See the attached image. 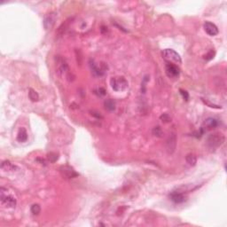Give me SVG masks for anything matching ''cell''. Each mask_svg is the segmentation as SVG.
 <instances>
[{
  "label": "cell",
  "mask_w": 227,
  "mask_h": 227,
  "mask_svg": "<svg viewBox=\"0 0 227 227\" xmlns=\"http://www.w3.org/2000/svg\"><path fill=\"white\" fill-rule=\"evenodd\" d=\"M55 60H56V63H57V72H58L59 76H65L69 82H72L74 80L75 76L70 72V69H69V67L67 65L66 60L64 58H62L61 56H56Z\"/></svg>",
  "instance_id": "1"
},
{
  "label": "cell",
  "mask_w": 227,
  "mask_h": 227,
  "mask_svg": "<svg viewBox=\"0 0 227 227\" xmlns=\"http://www.w3.org/2000/svg\"><path fill=\"white\" fill-rule=\"evenodd\" d=\"M0 200L2 205L5 208H15L17 203L16 199L8 193V190L5 187L0 188Z\"/></svg>",
  "instance_id": "2"
},
{
  "label": "cell",
  "mask_w": 227,
  "mask_h": 227,
  "mask_svg": "<svg viewBox=\"0 0 227 227\" xmlns=\"http://www.w3.org/2000/svg\"><path fill=\"white\" fill-rule=\"evenodd\" d=\"M225 142V137L221 133L210 134L207 138V147L211 150H215Z\"/></svg>",
  "instance_id": "3"
},
{
  "label": "cell",
  "mask_w": 227,
  "mask_h": 227,
  "mask_svg": "<svg viewBox=\"0 0 227 227\" xmlns=\"http://www.w3.org/2000/svg\"><path fill=\"white\" fill-rule=\"evenodd\" d=\"M111 87L115 92H122L128 87V82L123 76L112 77L110 80Z\"/></svg>",
  "instance_id": "4"
},
{
  "label": "cell",
  "mask_w": 227,
  "mask_h": 227,
  "mask_svg": "<svg viewBox=\"0 0 227 227\" xmlns=\"http://www.w3.org/2000/svg\"><path fill=\"white\" fill-rule=\"evenodd\" d=\"M186 193L185 190H182L181 188H178L177 190L173 191L172 193H170L169 197L170 200L173 201L176 204H182L184 202H186L187 200Z\"/></svg>",
  "instance_id": "5"
},
{
  "label": "cell",
  "mask_w": 227,
  "mask_h": 227,
  "mask_svg": "<svg viewBox=\"0 0 227 227\" xmlns=\"http://www.w3.org/2000/svg\"><path fill=\"white\" fill-rule=\"evenodd\" d=\"M161 54H162L163 59L165 60L169 61L170 63H171V61H174V62L178 63V64L182 63V60H181L180 55L172 49H165L162 51Z\"/></svg>",
  "instance_id": "6"
},
{
  "label": "cell",
  "mask_w": 227,
  "mask_h": 227,
  "mask_svg": "<svg viewBox=\"0 0 227 227\" xmlns=\"http://www.w3.org/2000/svg\"><path fill=\"white\" fill-rule=\"evenodd\" d=\"M57 20V14L54 12H51L44 16V27L45 30H50L54 28L55 21Z\"/></svg>",
  "instance_id": "7"
},
{
  "label": "cell",
  "mask_w": 227,
  "mask_h": 227,
  "mask_svg": "<svg viewBox=\"0 0 227 227\" xmlns=\"http://www.w3.org/2000/svg\"><path fill=\"white\" fill-rule=\"evenodd\" d=\"M165 73L170 78L176 79L180 75V70L177 67V66L174 65L172 63H167L165 66Z\"/></svg>",
  "instance_id": "8"
},
{
  "label": "cell",
  "mask_w": 227,
  "mask_h": 227,
  "mask_svg": "<svg viewBox=\"0 0 227 227\" xmlns=\"http://www.w3.org/2000/svg\"><path fill=\"white\" fill-rule=\"evenodd\" d=\"M90 67H91V70H92V72L93 73L95 76H104L105 73H106V70H107V67L104 64H102L99 67L94 62L93 60H90Z\"/></svg>",
  "instance_id": "9"
},
{
  "label": "cell",
  "mask_w": 227,
  "mask_h": 227,
  "mask_svg": "<svg viewBox=\"0 0 227 227\" xmlns=\"http://www.w3.org/2000/svg\"><path fill=\"white\" fill-rule=\"evenodd\" d=\"M60 173L62 175V177H65V178H67V179L75 178V177H76L79 176L78 173L76 172L75 170H74L72 167H70V166H68V165L61 166L60 169Z\"/></svg>",
  "instance_id": "10"
},
{
  "label": "cell",
  "mask_w": 227,
  "mask_h": 227,
  "mask_svg": "<svg viewBox=\"0 0 227 227\" xmlns=\"http://www.w3.org/2000/svg\"><path fill=\"white\" fill-rule=\"evenodd\" d=\"M176 146H177V137L175 133L170 134L167 141H166V148L169 154H172L174 153L175 149H176Z\"/></svg>",
  "instance_id": "11"
},
{
  "label": "cell",
  "mask_w": 227,
  "mask_h": 227,
  "mask_svg": "<svg viewBox=\"0 0 227 227\" xmlns=\"http://www.w3.org/2000/svg\"><path fill=\"white\" fill-rule=\"evenodd\" d=\"M219 124H220V122H219L218 119L213 118V117H209V118H208V119L205 120L202 128L206 131L207 130H212V129H215V128L218 127Z\"/></svg>",
  "instance_id": "12"
},
{
  "label": "cell",
  "mask_w": 227,
  "mask_h": 227,
  "mask_svg": "<svg viewBox=\"0 0 227 227\" xmlns=\"http://www.w3.org/2000/svg\"><path fill=\"white\" fill-rule=\"evenodd\" d=\"M204 29H205L206 33L209 36H211V37L216 36L218 34V28H217V27L214 23L209 22V21H206L204 23Z\"/></svg>",
  "instance_id": "13"
},
{
  "label": "cell",
  "mask_w": 227,
  "mask_h": 227,
  "mask_svg": "<svg viewBox=\"0 0 227 227\" xmlns=\"http://www.w3.org/2000/svg\"><path fill=\"white\" fill-rule=\"evenodd\" d=\"M17 140L19 142H26L28 140V132L26 131L25 128H21L19 132H18V135H17Z\"/></svg>",
  "instance_id": "14"
},
{
  "label": "cell",
  "mask_w": 227,
  "mask_h": 227,
  "mask_svg": "<svg viewBox=\"0 0 227 227\" xmlns=\"http://www.w3.org/2000/svg\"><path fill=\"white\" fill-rule=\"evenodd\" d=\"M104 106H105V108L108 111H114L115 109V100L108 99L107 100H105Z\"/></svg>",
  "instance_id": "15"
},
{
  "label": "cell",
  "mask_w": 227,
  "mask_h": 227,
  "mask_svg": "<svg viewBox=\"0 0 227 227\" xmlns=\"http://www.w3.org/2000/svg\"><path fill=\"white\" fill-rule=\"evenodd\" d=\"M1 168L5 170H14L16 169V166L12 164L9 161H5L2 162V165H1Z\"/></svg>",
  "instance_id": "16"
},
{
  "label": "cell",
  "mask_w": 227,
  "mask_h": 227,
  "mask_svg": "<svg viewBox=\"0 0 227 227\" xmlns=\"http://www.w3.org/2000/svg\"><path fill=\"white\" fill-rule=\"evenodd\" d=\"M28 98H29V99L31 101L36 102V101H37L39 99V95H38V93L35 90H33L32 88H30L28 90Z\"/></svg>",
  "instance_id": "17"
},
{
  "label": "cell",
  "mask_w": 227,
  "mask_h": 227,
  "mask_svg": "<svg viewBox=\"0 0 227 227\" xmlns=\"http://www.w3.org/2000/svg\"><path fill=\"white\" fill-rule=\"evenodd\" d=\"M186 160L190 166H194L197 162V158L193 154H188L186 157Z\"/></svg>",
  "instance_id": "18"
},
{
  "label": "cell",
  "mask_w": 227,
  "mask_h": 227,
  "mask_svg": "<svg viewBox=\"0 0 227 227\" xmlns=\"http://www.w3.org/2000/svg\"><path fill=\"white\" fill-rule=\"evenodd\" d=\"M68 21H67L65 23H63L60 27L59 28V29H58V32H57V35H58V37H62L64 34H65V32L67 31V27H68V22H67Z\"/></svg>",
  "instance_id": "19"
},
{
  "label": "cell",
  "mask_w": 227,
  "mask_h": 227,
  "mask_svg": "<svg viewBox=\"0 0 227 227\" xmlns=\"http://www.w3.org/2000/svg\"><path fill=\"white\" fill-rule=\"evenodd\" d=\"M47 159L50 162L54 163L55 161H57V160L59 159V154L56 153H50L47 154Z\"/></svg>",
  "instance_id": "20"
},
{
  "label": "cell",
  "mask_w": 227,
  "mask_h": 227,
  "mask_svg": "<svg viewBox=\"0 0 227 227\" xmlns=\"http://www.w3.org/2000/svg\"><path fill=\"white\" fill-rule=\"evenodd\" d=\"M30 210H31V213L33 214V215H38L41 212L40 206L38 204H33L31 206Z\"/></svg>",
  "instance_id": "21"
},
{
  "label": "cell",
  "mask_w": 227,
  "mask_h": 227,
  "mask_svg": "<svg viewBox=\"0 0 227 227\" xmlns=\"http://www.w3.org/2000/svg\"><path fill=\"white\" fill-rule=\"evenodd\" d=\"M153 134L155 136V137H158V138H161V135H162V131H161V128L160 126H156L153 129Z\"/></svg>",
  "instance_id": "22"
},
{
  "label": "cell",
  "mask_w": 227,
  "mask_h": 227,
  "mask_svg": "<svg viewBox=\"0 0 227 227\" xmlns=\"http://www.w3.org/2000/svg\"><path fill=\"white\" fill-rule=\"evenodd\" d=\"M149 81V76H146L144 77V79L142 81V83H141V92L142 93H145L146 92V87H147V83Z\"/></svg>",
  "instance_id": "23"
},
{
  "label": "cell",
  "mask_w": 227,
  "mask_h": 227,
  "mask_svg": "<svg viewBox=\"0 0 227 227\" xmlns=\"http://www.w3.org/2000/svg\"><path fill=\"white\" fill-rule=\"evenodd\" d=\"M215 54H216L215 51H214V50H210L206 55H204V60H212L214 58V56H215Z\"/></svg>",
  "instance_id": "24"
},
{
  "label": "cell",
  "mask_w": 227,
  "mask_h": 227,
  "mask_svg": "<svg viewBox=\"0 0 227 227\" xmlns=\"http://www.w3.org/2000/svg\"><path fill=\"white\" fill-rule=\"evenodd\" d=\"M160 119L163 122H170V116L168 114H162L160 116Z\"/></svg>",
  "instance_id": "25"
},
{
  "label": "cell",
  "mask_w": 227,
  "mask_h": 227,
  "mask_svg": "<svg viewBox=\"0 0 227 227\" xmlns=\"http://www.w3.org/2000/svg\"><path fill=\"white\" fill-rule=\"evenodd\" d=\"M179 92H180V94L182 95L183 99L187 101V100L189 99V93L187 92L186 91H185V90H183V89H180V90H179Z\"/></svg>",
  "instance_id": "26"
},
{
  "label": "cell",
  "mask_w": 227,
  "mask_h": 227,
  "mask_svg": "<svg viewBox=\"0 0 227 227\" xmlns=\"http://www.w3.org/2000/svg\"><path fill=\"white\" fill-rule=\"evenodd\" d=\"M95 93L99 95V96H104L106 94V91H105L104 88H99V89H97L95 91Z\"/></svg>",
  "instance_id": "27"
},
{
  "label": "cell",
  "mask_w": 227,
  "mask_h": 227,
  "mask_svg": "<svg viewBox=\"0 0 227 227\" xmlns=\"http://www.w3.org/2000/svg\"><path fill=\"white\" fill-rule=\"evenodd\" d=\"M202 101L206 104V105H208L209 107H213V108H217V109H219V108H221V107H219V106H216V105H215V104H211V103H209L208 100H205L204 99H202Z\"/></svg>",
  "instance_id": "28"
},
{
  "label": "cell",
  "mask_w": 227,
  "mask_h": 227,
  "mask_svg": "<svg viewBox=\"0 0 227 227\" xmlns=\"http://www.w3.org/2000/svg\"><path fill=\"white\" fill-rule=\"evenodd\" d=\"M91 113H92V116H95V117H97V118H102V115H100V113H99V112H97V111H91Z\"/></svg>",
  "instance_id": "29"
}]
</instances>
